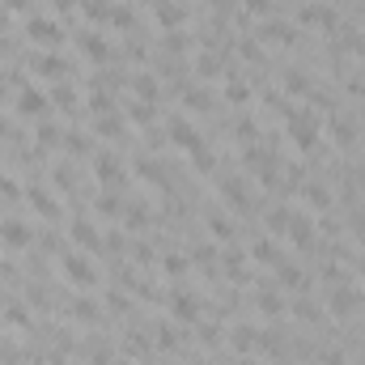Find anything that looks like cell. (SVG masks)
<instances>
[{"label": "cell", "mask_w": 365, "mask_h": 365, "mask_svg": "<svg viewBox=\"0 0 365 365\" xmlns=\"http://www.w3.org/2000/svg\"><path fill=\"white\" fill-rule=\"evenodd\" d=\"M170 140L179 145L182 153H195V149L204 145V140H200V132H195V128H191L187 119H170Z\"/></svg>", "instance_id": "7"}, {"label": "cell", "mask_w": 365, "mask_h": 365, "mask_svg": "<svg viewBox=\"0 0 365 365\" xmlns=\"http://www.w3.org/2000/svg\"><path fill=\"white\" fill-rule=\"evenodd\" d=\"M136 93H140V102H153V98H158V86H153V77H136Z\"/></svg>", "instance_id": "30"}, {"label": "cell", "mask_w": 365, "mask_h": 365, "mask_svg": "<svg viewBox=\"0 0 365 365\" xmlns=\"http://www.w3.org/2000/svg\"><path fill=\"white\" fill-rule=\"evenodd\" d=\"M0 242L13 247V251H26L30 247V225L26 221H0Z\"/></svg>", "instance_id": "6"}, {"label": "cell", "mask_w": 365, "mask_h": 365, "mask_svg": "<svg viewBox=\"0 0 365 365\" xmlns=\"http://www.w3.org/2000/svg\"><path fill=\"white\" fill-rule=\"evenodd\" d=\"M158 26H166V30L182 26V4L179 0H158Z\"/></svg>", "instance_id": "14"}, {"label": "cell", "mask_w": 365, "mask_h": 365, "mask_svg": "<svg viewBox=\"0 0 365 365\" xmlns=\"http://www.w3.org/2000/svg\"><path fill=\"white\" fill-rule=\"evenodd\" d=\"M182 106H191V110H204V106H208V93H204V90H187V93H182Z\"/></svg>", "instance_id": "29"}, {"label": "cell", "mask_w": 365, "mask_h": 365, "mask_svg": "<svg viewBox=\"0 0 365 365\" xmlns=\"http://www.w3.org/2000/svg\"><path fill=\"white\" fill-rule=\"evenodd\" d=\"M302 200H306L310 208H327V204H331V191H327L323 182H306V187H302Z\"/></svg>", "instance_id": "17"}, {"label": "cell", "mask_w": 365, "mask_h": 365, "mask_svg": "<svg viewBox=\"0 0 365 365\" xmlns=\"http://www.w3.org/2000/svg\"><path fill=\"white\" fill-rule=\"evenodd\" d=\"M17 110H21V115H38V110H47V93H38V90L26 86V90L17 93Z\"/></svg>", "instance_id": "13"}, {"label": "cell", "mask_w": 365, "mask_h": 365, "mask_svg": "<svg viewBox=\"0 0 365 365\" xmlns=\"http://www.w3.org/2000/svg\"><path fill=\"white\" fill-rule=\"evenodd\" d=\"M289 93H306V73H289Z\"/></svg>", "instance_id": "32"}, {"label": "cell", "mask_w": 365, "mask_h": 365, "mask_svg": "<svg viewBox=\"0 0 365 365\" xmlns=\"http://www.w3.org/2000/svg\"><path fill=\"white\" fill-rule=\"evenodd\" d=\"M145 217H149V208H145V204H132V208H128V225H132V230H140V225H145Z\"/></svg>", "instance_id": "31"}, {"label": "cell", "mask_w": 365, "mask_h": 365, "mask_svg": "<svg viewBox=\"0 0 365 365\" xmlns=\"http://www.w3.org/2000/svg\"><path fill=\"white\" fill-rule=\"evenodd\" d=\"M34 68H38L43 77H56V81H60V77L68 73V64H64L60 56H38V64H34Z\"/></svg>", "instance_id": "19"}, {"label": "cell", "mask_w": 365, "mask_h": 365, "mask_svg": "<svg viewBox=\"0 0 365 365\" xmlns=\"http://www.w3.org/2000/svg\"><path fill=\"white\" fill-rule=\"evenodd\" d=\"M284 136L293 140V149L310 153V149L319 145V119H314V115H306V110H293V115L284 119Z\"/></svg>", "instance_id": "1"}, {"label": "cell", "mask_w": 365, "mask_h": 365, "mask_svg": "<svg viewBox=\"0 0 365 365\" xmlns=\"http://www.w3.org/2000/svg\"><path fill=\"white\" fill-rule=\"evenodd\" d=\"M162 268H166V276H182V272H187V255L166 251V255H162Z\"/></svg>", "instance_id": "25"}, {"label": "cell", "mask_w": 365, "mask_h": 365, "mask_svg": "<svg viewBox=\"0 0 365 365\" xmlns=\"http://www.w3.org/2000/svg\"><path fill=\"white\" fill-rule=\"evenodd\" d=\"M115 365H136V361H115Z\"/></svg>", "instance_id": "37"}, {"label": "cell", "mask_w": 365, "mask_h": 365, "mask_svg": "<svg viewBox=\"0 0 365 365\" xmlns=\"http://www.w3.org/2000/svg\"><path fill=\"white\" fill-rule=\"evenodd\" d=\"M81 47H86V56H90L93 64H106V56H110V51H106V43H102L98 34H86V38H81Z\"/></svg>", "instance_id": "23"}, {"label": "cell", "mask_w": 365, "mask_h": 365, "mask_svg": "<svg viewBox=\"0 0 365 365\" xmlns=\"http://www.w3.org/2000/svg\"><path fill=\"white\" fill-rule=\"evenodd\" d=\"M0 195H17V187H13V179H9V175H0Z\"/></svg>", "instance_id": "34"}, {"label": "cell", "mask_w": 365, "mask_h": 365, "mask_svg": "<svg viewBox=\"0 0 365 365\" xmlns=\"http://www.w3.org/2000/svg\"><path fill=\"white\" fill-rule=\"evenodd\" d=\"M26 34H30L34 43H60V26L47 21V17H30V21H26Z\"/></svg>", "instance_id": "10"}, {"label": "cell", "mask_w": 365, "mask_h": 365, "mask_svg": "<svg viewBox=\"0 0 365 365\" xmlns=\"http://www.w3.org/2000/svg\"><path fill=\"white\" fill-rule=\"evenodd\" d=\"M73 319H77V323H86V327H93V323H98V302H90V297L73 302Z\"/></svg>", "instance_id": "21"}, {"label": "cell", "mask_w": 365, "mask_h": 365, "mask_svg": "<svg viewBox=\"0 0 365 365\" xmlns=\"http://www.w3.org/2000/svg\"><path fill=\"white\" fill-rule=\"evenodd\" d=\"M268 4H272V0H247V9H251L255 17H264V13H268Z\"/></svg>", "instance_id": "33"}, {"label": "cell", "mask_w": 365, "mask_h": 365, "mask_svg": "<svg viewBox=\"0 0 365 365\" xmlns=\"http://www.w3.org/2000/svg\"><path fill=\"white\" fill-rule=\"evenodd\" d=\"M221 200H225L230 208H238V212H247V208H251V191L242 187V179H225V182H221Z\"/></svg>", "instance_id": "8"}, {"label": "cell", "mask_w": 365, "mask_h": 365, "mask_svg": "<svg viewBox=\"0 0 365 365\" xmlns=\"http://www.w3.org/2000/svg\"><path fill=\"white\" fill-rule=\"evenodd\" d=\"M331 136H336L340 145H349V140L357 136V123H349L344 115H331Z\"/></svg>", "instance_id": "22"}, {"label": "cell", "mask_w": 365, "mask_h": 365, "mask_svg": "<svg viewBox=\"0 0 365 365\" xmlns=\"http://www.w3.org/2000/svg\"><path fill=\"white\" fill-rule=\"evenodd\" d=\"M255 310H259L264 319H280V314H284V297H280L276 289H259V293H255Z\"/></svg>", "instance_id": "11"}, {"label": "cell", "mask_w": 365, "mask_h": 365, "mask_svg": "<svg viewBox=\"0 0 365 365\" xmlns=\"http://www.w3.org/2000/svg\"><path fill=\"white\" fill-rule=\"evenodd\" d=\"M208 234H212V238H221V242H230V238H234V225H230L221 212H212V217H208Z\"/></svg>", "instance_id": "24"}, {"label": "cell", "mask_w": 365, "mask_h": 365, "mask_svg": "<svg viewBox=\"0 0 365 365\" xmlns=\"http://www.w3.org/2000/svg\"><path fill=\"white\" fill-rule=\"evenodd\" d=\"M225 272L230 276H247V259L238 251H225Z\"/></svg>", "instance_id": "28"}, {"label": "cell", "mask_w": 365, "mask_h": 365, "mask_svg": "<svg viewBox=\"0 0 365 365\" xmlns=\"http://www.w3.org/2000/svg\"><path fill=\"white\" fill-rule=\"evenodd\" d=\"M327 310H331L336 319H349V314L357 310V293H353L349 280H344V284H331V293H327Z\"/></svg>", "instance_id": "3"}, {"label": "cell", "mask_w": 365, "mask_h": 365, "mask_svg": "<svg viewBox=\"0 0 365 365\" xmlns=\"http://www.w3.org/2000/svg\"><path fill=\"white\" fill-rule=\"evenodd\" d=\"M225 98H230V102H247V98H251V90L242 86V77H230V86H225Z\"/></svg>", "instance_id": "27"}, {"label": "cell", "mask_w": 365, "mask_h": 365, "mask_svg": "<svg viewBox=\"0 0 365 365\" xmlns=\"http://www.w3.org/2000/svg\"><path fill=\"white\" fill-rule=\"evenodd\" d=\"M4 323H9V327H26V323H30V319H26V306H21V302H9V306H4Z\"/></svg>", "instance_id": "26"}, {"label": "cell", "mask_w": 365, "mask_h": 365, "mask_svg": "<svg viewBox=\"0 0 365 365\" xmlns=\"http://www.w3.org/2000/svg\"><path fill=\"white\" fill-rule=\"evenodd\" d=\"M251 259H255V264H280V255H276V238H272V234H264V238H259V242L251 247Z\"/></svg>", "instance_id": "16"}, {"label": "cell", "mask_w": 365, "mask_h": 365, "mask_svg": "<svg viewBox=\"0 0 365 365\" xmlns=\"http://www.w3.org/2000/svg\"><path fill=\"white\" fill-rule=\"evenodd\" d=\"M255 340H259V336H255V327H247V323H238V327L230 331V344H234L238 353H251V349H255Z\"/></svg>", "instance_id": "18"}, {"label": "cell", "mask_w": 365, "mask_h": 365, "mask_svg": "<svg viewBox=\"0 0 365 365\" xmlns=\"http://www.w3.org/2000/svg\"><path fill=\"white\" fill-rule=\"evenodd\" d=\"M0 102H4V77H0Z\"/></svg>", "instance_id": "36"}, {"label": "cell", "mask_w": 365, "mask_h": 365, "mask_svg": "<svg viewBox=\"0 0 365 365\" xmlns=\"http://www.w3.org/2000/svg\"><path fill=\"white\" fill-rule=\"evenodd\" d=\"M60 268H64V276H68L77 289H90V284H98V272H93V264L81 255V251H64V255H60Z\"/></svg>", "instance_id": "2"}, {"label": "cell", "mask_w": 365, "mask_h": 365, "mask_svg": "<svg viewBox=\"0 0 365 365\" xmlns=\"http://www.w3.org/2000/svg\"><path fill=\"white\" fill-rule=\"evenodd\" d=\"M170 314L179 319V323H200V314H204V306H200V297L195 293H170Z\"/></svg>", "instance_id": "4"}, {"label": "cell", "mask_w": 365, "mask_h": 365, "mask_svg": "<svg viewBox=\"0 0 365 365\" xmlns=\"http://www.w3.org/2000/svg\"><path fill=\"white\" fill-rule=\"evenodd\" d=\"M93 170H98V179L106 182V187H115V182H123V166L110 158V153H98V162H93Z\"/></svg>", "instance_id": "12"}, {"label": "cell", "mask_w": 365, "mask_h": 365, "mask_svg": "<svg viewBox=\"0 0 365 365\" xmlns=\"http://www.w3.org/2000/svg\"><path fill=\"white\" fill-rule=\"evenodd\" d=\"M284 234H289V242H293L297 251H306V247L314 242V221H310L306 212H293L289 225H284Z\"/></svg>", "instance_id": "5"}, {"label": "cell", "mask_w": 365, "mask_h": 365, "mask_svg": "<svg viewBox=\"0 0 365 365\" xmlns=\"http://www.w3.org/2000/svg\"><path fill=\"white\" fill-rule=\"evenodd\" d=\"M276 276H280V284H289V289H302V284H306L302 268H297V264H284V259L276 264Z\"/></svg>", "instance_id": "20"}, {"label": "cell", "mask_w": 365, "mask_h": 365, "mask_svg": "<svg viewBox=\"0 0 365 365\" xmlns=\"http://www.w3.org/2000/svg\"><path fill=\"white\" fill-rule=\"evenodd\" d=\"M73 242H77V247H86V251H98V247H102V234H98V225H93L90 217L73 221Z\"/></svg>", "instance_id": "9"}, {"label": "cell", "mask_w": 365, "mask_h": 365, "mask_svg": "<svg viewBox=\"0 0 365 365\" xmlns=\"http://www.w3.org/2000/svg\"><path fill=\"white\" fill-rule=\"evenodd\" d=\"M9 4H13L17 13H26V9H30V0H9Z\"/></svg>", "instance_id": "35"}, {"label": "cell", "mask_w": 365, "mask_h": 365, "mask_svg": "<svg viewBox=\"0 0 365 365\" xmlns=\"http://www.w3.org/2000/svg\"><path fill=\"white\" fill-rule=\"evenodd\" d=\"M26 195H30V204H34L38 212H47V217H56V212H60V204H56V195H51V191H43L38 182H34V187H30Z\"/></svg>", "instance_id": "15"}, {"label": "cell", "mask_w": 365, "mask_h": 365, "mask_svg": "<svg viewBox=\"0 0 365 365\" xmlns=\"http://www.w3.org/2000/svg\"><path fill=\"white\" fill-rule=\"evenodd\" d=\"M0 51H4V38H0Z\"/></svg>", "instance_id": "38"}]
</instances>
